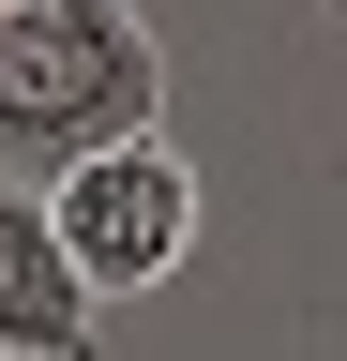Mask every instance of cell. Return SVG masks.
<instances>
[{"label": "cell", "instance_id": "1", "mask_svg": "<svg viewBox=\"0 0 347 361\" xmlns=\"http://www.w3.org/2000/svg\"><path fill=\"white\" fill-rule=\"evenodd\" d=\"M121 135H166L151 16L136 0H16L0 16V180H61Z\"/></svg>", "mask_w": 347, "mask_h": 361}, {"label": "cell", "instance_id": "2", "mask_svg": "<svg viewBox=\"0 0 347 361\" xmlns=\"http://www.w3.org/2000/svg\"><path fill=\"white\" fill-rule=\"evenodd\" d=\"M46 211H61V241H76V271H91L106 301H136V286H166V271L196 256V166L166 151V135H121V151L61 166Z\"/></svg>", "mask_w": 347, "mask_h": 361}, {"label": "cell", "instance_id": "3", "mask_svg": "<svg viewBox=\"0 0 347 361\" xmlns=\"http://www.w3.org/2000/svg\"><path fill=\"white\" fill-rule=\"evenodd\" d=\"M0 361H106V286L76 271L46 180H0Z\"/></svg>", "mask_w": 347, "mask_h": 361}, {"label": "cell", "instance_id": "4", "mask_svg": "<svg viewBox=\"0 0 347 361\" xmlns=\"http://www.w3.org/2000/svg\"><path fill=\"white\" fill-rule=\"evenodd\" d=\"M0 16H16V0H0Z\"/></svg>", "mask_w": 347, "mask_h": 361}]
</instances>
